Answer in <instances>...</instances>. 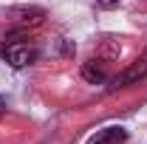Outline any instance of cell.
Returning a JSON list of instances; mask_svg holds the SVG:
<instances>
[{
	"label": "cell",
	"instance_id": "6da1fadb",
	"mask_svg": "<svg viewBox=\"0 0 147 144\" xmlns=\"http://www.w3.org/2000/svg\"><path fill=\"white\" fill-rule=\"evenodd\" d=\"M147 76V48L142 51V57H136V62H130L127 68L122 73H116L113 79H110L108 90H119V88H127L133 82H139V79H144Z\"/></svg>",
	"mask_w": 147,
	"mask_h": 144
},
{
	"label": "cell",
	"instance_id": "7a4b0ae2",
	"mask_svg": "<svg viewBox=\"0 0 147 144\" xmlns=\"http://www.w3.org/2000/svg\"><path fill=\"white\" fill-rule=\"evenodd\" d=\"M3 59H6L11 68H26V65H31L37 59V48L31 42L14 40V42H6V45H3Z\"/></svg>",
	"mask_w": 147,
	"mask_h": 144
},
{
	"label": "cell",
	"instance_id": "3957f363",
	"mask_svg": "<svg viewBox=\"0 0 147 144\" xmlns=\"http://www.w3.org/2000/svg\"><path fill=\"white\" fill-rule=\"evenodd\" d=\"M11 17H14V23L20 28H28V26H40L45 11L37 9V6H17V9H11Z\"/></svg>",
	"mask_w": 147,
	"mask_h": 144
},
{
	"label": "cell",
	"instance_id": "277c9868",
	"mask_svg": "<svg viewBox=\"0 0 147 144\" xmlns=\"http://www.w3.org/2000/svg\"><path fill=\"white\" fill-rule=\"evenodd\" d=\"M82 79L91 82V85H102L108 79V62L105 59H88L82 65Z\"/></svg>",
	"mask_w": 147,
	"mask_h": 144
},
{
	"label": "cell",
	"instance_id": "5b68a950",
	"mask_svg": "<svg viewBox=\"0 0 147 144\" xmlns=\"http://www.w3.org/2000/svg\"><path fill=\"white\" fill-rule=\"evenodd\" d=\"M127 141V133L122 127H108V130H99L88 144H125Z\"/></svg>",
	"mask_w": 147,
	"mask_h": 144
},
{
	"label": "cell",
	"instance_id": "8992f818",
	"mask_svg": "<svg viewBox=\"0 0 147 144\" xmlns=\"http://www.w3.org/2000/svg\"><path fill=\"white\" fill-rule=\"evenodd\" d=\"M119 6V0H96V9H113Z\"/></svg>",
	"mask_w": 147,
	"mask_h": 144
},
{
	"label": "cell",
	"instance_id": "52a82bcc",
	"mask_svg": "<svg viewBox=\"0 0 147 144\" xmlns=\"http://www.w3.org/2000/svg\"><path fill=\"white\" fill-rule=\"evenodd\" d=\"M3 110H6V105H3V99H0V113H3Z\"/></svg>",
	"mask_w": 147,
	"mask_h": 144
}]
</instances>
